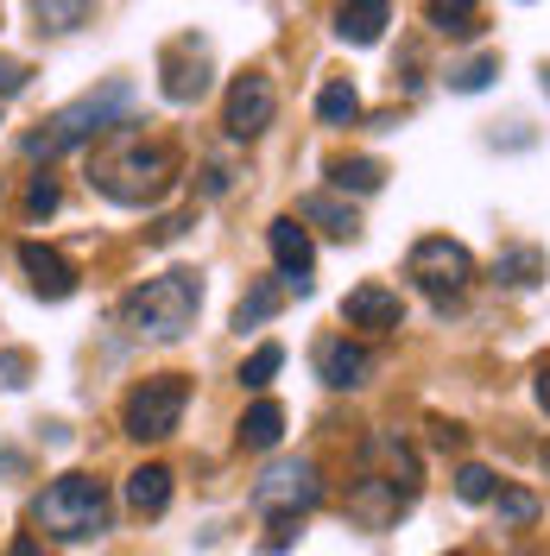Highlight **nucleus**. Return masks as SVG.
<instances>
[{
  "label": "nucleus",
  "instance_id": "27",
  "mask_svg": "<svg viewBox=\"0 0 550 556\" xmlns=\"http://www.w3.org/2000/svg\"><path fill=\"white\" fill-rule=\"evenodd\" d=\"M493 76H500V58H493V51H482V58H468V64H455V70H449V89L475 96V89H487Z\"/></svg>",
  "mask_w": 550,
  "mask_h": 556
},
{
  "label": "nucleus",
  "instance_id": "36",
  "mask_svg": "<svg viewBox=\"0 0 550 556\" xmlns=\"http://www.w3.org/2000/svg\"><path fill=\"white\" fill-rule=\"evenodd\" d=\"M7 556H38V544H33V538H13V551H7Z\"/></svg>",
  "mask_w": 550,
  "mask_h": 556
},
{
  "label": "nucleus",
  "instance_id": "8",
  "mask_svg": "<svg viewBox=\"0 0 550 556\" xmlns=\"http://www.w3.org/2000/svg\"><path fill=\"white\" fill-rule=\"evenodd\" d=\"M273 114H278V89H273V76L247 70V76H235V83H228V114H222L228 139H260L266 127H273Z\"/></svg>",
  "mask_w": 550,
  "mask_h": 556
},
{
  "label": "nucleus",
  "instance_id": "23",
  "mask_svg": "<svg viewBox=\"0 0 550 556\" xmlns=\"http://www.w3.org/2000/svg\"><path fill=\"white\" fill-rule=\"evenodd\" d=\"M493 278H500V285H513V291H532V285L545 278V253H538V247H513V253H500V260H493Z\"/></svg>",
  "mask_w": 550,
  "mask_h": 556
},
{
  "label": "nucleus",
  "instance_id": "10",
  "mask_svg": "<svg viewBox=\"0 0 550 556\" xmlns=\"http://www.w3.org/2000/svg\"><path fill=\"white\" fill-rule=\"evenodd\" d=\"M412 500H417V493H405L399 481H386V475H374V468H361V481L348 486V519L367 525V531H386V525L399 519Z\"/></svg>",
  "mask_w": 550,
  "mask_h": 556
},
{
  "label": "nucleus",
  "instance_id": "13",
  "mask_svg": "<svg viewBox=\"0 0 550 556\" xmlns=\"http://www.w3.org/2000/svg\"><path fill=\"white\" fill-rule=\"evenodd\" d=\"M342 323L348 329H367V336H386V329L405 323V304H399V291H386V285H354L342 298Z\"/></svg>",
  "mask_w": 550,
  "mask_h": 556
},
{
  "label": "nucleus",
  "instance_id": "7",
  "mask_svg": "<svg viewBox=\"0 0 550 556\" xmlns=\"http://www.w3.org/2000/svg\"><path fill=\"white\" fill-rule=\"evenodd\" d=\"M316 500H323V475H316L310 455H278L273 468L253 481V506L266 519H304Z\"/></svg>",
  "mask_w": 550,
  "mask_h": 556
},
{
  "label": "nucleus",
  "instance_id": "12",
  "mask_svg": "<svg viewBox=\"0 0 550 556\" xmlns=\"http://www.w3.org/2000/svg\"><path fill=\"white\" fill-rule=\"evenodd\" d=\"M361 468H374L386 481H399L405 493L424 486V468H417V450L412 443H399L392 430H374V437H361Z\"/></svg>",
  "mask_w": 550,
  "mask_h": 556
},
{
  "label": "nucleus",
  "instance_id": "21",
  "mask_svg": "<svg viewBox=\"0 0 550 556\" xmlns=\"http://www.w3.org/2000/svg\"><path fill=\"white\" fill-rule=\"evenodd\" d=\"M316 121H323V127H354V121H361V96H354L348 76H336V83L316 89Z\"/></svg>",
  "mask_w": 550,
  "mask_h": 556
},
{
  "label": "nucleus",
  "instance_id": "26",
  "mask_svg": "<svg viewBox=\"0 0 550 556\" xmlns=\"http://www.w3.org/2000/svg\"><path fill=\"white\" fill-rule=\"evenodd\" d=\"M493 493H500L493 468H482V462H462V468H455V500H468V506H487Z\"/></svg>",
  "mask_w": 550,
  "mask_h": 556
},
{
  "label": "nucleus",
  "instance_id": "38",
  "mask_svg": "<svg viewBox=\"0 0 550 556\" xmlns=\"http://www.w3.org/2000/svg\"><path fill=\"white\" fill-rule=\"evenodd\" d=\"M449 556H462V551H449Z\"/></svg>",
  "mask_w": 550,
  "mask_h": 556
},
{
  "label": "nucleus",
  "instance_id": "28",
  "mask_svg": "<svg viewBox=\"0 0 550 556\" xmlns=\"http://www.w3.org/2000/svg\"><path fill=\"white\" fill-rule=\"evenodd\" d=\"M493 513H500V525H532L538 519V493H525V486H500V493H493Z\"/></svg>",
  "mask_w": 550,
  "mask_h": 556
},
{
  "label": "nucleus",
  "instance_id": "29",
  "mask_svg": "<svg viewBox=\"0 0 550 556\" xmlns=\"http://www.w3.org/2000/svg\"><path fill=\"white\" fill-rule=\"evenodd\" d=\"M285 367V348L278 342H266V348H253V361L241 367V386H253V392H266L273 386V374Z\"/></svg>",
  "mask_w": 550,
  "mask_h": 556
},
{
  "label": "nucleus",
  "instance_id": "2",
  "mask_svg": "<svg viewBox=\"0 0 550 556\" xmlns=\"http://www.w3.org/2000/svg\"><path fill=\"white\" fill-rule=\"evenodd\" d=\"M197 311H203V278L184 273V266L146 278V285H134L121 298V323L134 329L139 342H177L197 323Z\"/></svg>",
  "mask_w": 550,
  "mask_h": 556
},
{
  "label": "nucleus",
  "instance_id": "16",
  "mask_svg": "<svg viewBox=\"0 0 550 556\" xmlns=\"http://www.w3.org/2000/svg\"><path fill=\"white\" fill-rule=\"evenodd\" d=\"M386 26H392V0H336V33L348 45H379Z\"/></svg>",
  "mask_w": 550,
  "mask_h": 556
},
{
  "label": "nucleus",
  "instance_id": "14",
  "mask_svg": "<svg viewBox=\"0 0 550 556\" xmlns=\"http://www.w3.org/2000/svg\"><path fill=\"white\" fill-rule=\"evenodd\" d=\"M316 374L336 392H354V386L374 380V354L361 342H348V336H329V342H316Z\"/></svg>",
  "mask_w": 550,
  "mask_h": 556
},
{
  "label": "nucleus",
  "instance_id": "1",
  "mask_svg": "<svg viewBox=\"0 0 550 556\" xmlns=\"http://www.w3.org/2000/svg\"><path fill=\"white\" fill-rule=\"evenodd\" d=\"M172 177H177V152L165 139L134 134V127H121V134L89 159V184H96L102 197H114V203H127V208L159 203V197L172 190Z\"/></svg>",
  "mask_w": 550,
  "mask_h": 556
},
{
  "label": "nucleus",
  "instance_id": "3",
  "mask_svg": "<svg viewBox=\"0 0 550 556\" xmlns=\"http://www.w3.org/2000/svg\"><path fill=\"white\" fill-rule=\"evenodd\" d=\"M127 108H134V83H102V89L76 96V102L58 108L38 134H26V159H58V152L83 146V139H102L108 127L127 121Z\"/></svg>",
  "mask_w": 550,
  "mask_h": 556
},
{
  "label": "nucleus",
  "instance_id": "15",
  "mask_svg": "<svg viewBox=\"0 0 550 556\" xmlns=\"http://www.w3.org/2000/svg\"><path fill=\"white\" fill-rule=\"evenodd\" d=\"M20 273L33 278V291L45 304H64L76 291V266H70L58 247H38V241H20Z\"/></svg>",
  "mask_w": 550,
  "mask_h": 556
},
{
  "label": "nucleus",
  "instance_id": "20",
  "mask_svg": "<svg viewBox=\"0 0 550 556\" xmlns=\"http://www.w3.org/2000/svg\"><path fill=\"white\" fill-rule=\"evenodd\" d=\"M298 222H316V228L336 235V241H354V235H361V215L348 203H336V197H304V203H298Z\"/></svg>",
  "mask_w": 550,
  "mask_h": 556
},
{
  "label": "nucleus",
  "instance_id": "18",
  "mask_svg": "<svg viewBox=\"0 0 550 556\" xmlns=\"http://www.w3.org/2000/svg\"><path fill=\"white\" fill-rule=\"evenodd\" d=\"M424 20L443 38H482V0H424Z\"/></svg>",
  "mask_w": 550,
  "mask_h": 556
},
{
  "label": "nucleus",
  "instance_id": "24",
  "mask_svg": "<svg viewBox=\"0 0 550 556\" xmlns=\"http://www.w3.org/2000/svg\"><path fill=\"white\" fill-rule=\"evenodd\" d=\"M278 304H285V285H273V278H266V285H253V291H247L241 304H235V329H260V323H273L278 316Z\"/></svg>",
  "mask_w": 550,
  "mask_h": 556
},
{
  "label": "nucleus",
  "instance_id": "9",
  "mask_svg": "<svg viewBox=\"0 0 550 556\" xmlns=\"http://www.w3.org/2000/svg\"><path fill=\"white\" fill-rule=\"evenodd\" d=\"M159 89H165V102H203V89H209V45L203 38H172L159 51Z\"/></svg>",
  "mask_w": 550,
  "mask_h": 556
},
{
  "label": "nucleus",
  "instance_id": "11",
  "mask_svg": "<svg viewBox=\"0 0 550 556\" xmlns=\"http://www.w3.org/2000/svg\"><path fill=\"white\" fill-rule=\"evenodd\" d=\"M266 241H273L278 285H285V291H298V298H310V273H316V247H310V235L298 228V215H278L273 228H266Z\"/></svg>",
  "mask_w": 550,
  "mask_h": 556
},
{
  "label": "nucleus",
  "instance_id": "37",
  "mask_svg": "<svg viewBox=\"0 0 550 556\" xmlns=\"http://www.w3.org/2000/svg\"><path fill=\"white\" fill-rule=\"evenodd\" d=\"M545 468H550V443H545Z\"/></svg>",
  "mask_w": 550,
  "mask_h": 556
},
{
  "label": "nucleus",
  "instance_id": "6",
  "mask_svg": "<svg viewBox=\"0 0 550 556\" xmlns=\"http://www.w3.org/2000/svg\"><path fill=\"white\" fill-rule=\"evenodd\" d=\"M405 278H412L430 304H455L468 291V278H475V260H468V247L449 241V235H424L405 253Z\"/></svg>",
  "mask_w": 550,
  "mask_h": 556
},
{
  "label": "nucleus",
  "instance_id": "35",
  "mask_svg": "<svg viewBox=\"0 0 550 556\" xmlns=\"http://www.w3.org/2000/svg\"><path fill=\"white\" fill-rule=\"evenodd\" d=\"M532 392H538V405H545V412H550V361H545V367H538V386H532Z\"/></svg>",
  "mask_w": 550,
  "mask_h": 556
},
{
  "label": "nucleus",
  "instance_id": "22",
  "mask_svg": "<svg viewBox=\"0 0 550 556\" xmlns=\"http://www.w3.org/2000/svg\"><path fill=\"white\" fill-rule=\"evenodd\" d=\"M329 177H336V190H354V197H374L379 184H386V165L379 159H329Z\"/></svg>",
  "mask_w": 550,
  "mask_h": 556
},
{
  "label": "nucleus",
  "instance_id": "30",
  "mask_svg": "<svg viewBox=\"0 0 550 556\" xmlns=\"http://www.w3.org/2000/svg\"><path fill=\"white\" fill-rule=\"evenodd\" d=\"M58 208V184L51 177H33V190H26V215H51Z\"/></svg>",
  "mask_w": 550,
  "mask_h": 556
},
{
  "label": "nucleus",
  "instance_id": "17",
  "mask_svg": "<svg viewBox=\"0 0 550 556\" xmlns=\"http://www.w3.org/2000/svg\"><path fill=\"white\" fill-rule=\"evenodd\" d=\"M127 506H134L139 519H159L165 506H172V468H159V462H146L127 475Z\"/></svg>",
  "mask_w": 550,
  "mask_h": 556
},
{
  "label": "nucleus",
  "instance_id": "32",
  "mask_svg": "<svg viewBox=\"0 0 550 556\" xmlns=\"http://www.w3.org/2000/svg\"><path fill=\"white\" fill-rule=\"evenodd\" d=\"M26 76H33V70L20 64V58H0V96H20V89H26Z\"/></svg>",
  "mask_w": 550,
  "mask_h": 556
},
{
  "label": "nucleus",
  "instance_id": "33",
  "mask_svg": "<svg viewBox=\"0 0 550 556\" xmlns=\"http://www.w3.org/2000/svg\"><path fill=\"white\" fill-rule=\"evenodd\" d=\"M184 228H190V215H165V222L152 228V241H159V247H172L177 235H184Z\"/></svg>",
  "mask_w": 550,
  "mask_h": 556
},
{
  "label": "nucleus",
  "instance_id": "19",
  "mask_svg": "<svg viewBox=\"0 0 550 556\" xmlns=\"http://www.w3.org/2000/svg\"><path fill=\"white\" fill-rule=\"evenodd\" d=\"M235 437H241V450H273L278 437H285V405H273V399L247 405V417L235 424Z\"/></svg>",
  "mask_w": 550,
  "mask_h": 556
},
{
  "label": "nucleus",
  "instance_id": "4",
  "mask_svg": "<svg viewBox=\"0 0 550 556\" xmlns=\"http://www.w3.org/2000/svg\"><path fill=\"white\" fill-rule=\"evenodd\" d=\"M33 525L58 544H83V538H102L108 531V486L96 475H58L33 500Z\"/></svg>",
  "mask_w": 550,
  "mask_h": 556
},
{
  "label": "nucleus",
  "instance_id": "25",
  "mask_svg": "<svg viewBox=\"0 0 550 556\" xmlns=\"http://www.w3.org/2000/svg\"><path fill=\"white\" fill-rule=\"evenodd\" d=\"M33 20L38 33H76L89 26V0H33Z\"/></svg>",
  "mask_w": 550,
  "mask_h": 556
},
{
  "label": "nucleus",
  "instance_id": "34",
  "mask_svg": "<svg viewBox=\"0 0 550 556\" xmlns=\"http://www.w3.org/2000/svg\"><path fill=\"white\" fill-rule=\"evenodd\" d=\"M430 430H437V437H430L437 450H462V430H455V424H430Z\"/></svg>",
  "mask_w": 550,
  "mask_h": 556
},
{
  "label": "nucleus",
  "instance_id": "31",
  "mask_svg": "<svg viewBox=\"0 0 550 556\" xmlns=\"http://www.w3.org/2000/svg\"><path fill=\"white\" fill-rule=\"evenodd\" d=\"M26 367H33V361H26L20 348H7V354H0V386H26Z\"/></svg>",
  "mask_w": 550,
  "mask_h": 556
},
{
  "label": "nucleus",
  "instance_id": "5",
  "mask_svg": "<svg viewBox=\"0 0 550 556\" xmlns=\"http://www.w3.org/2000/svg\"><path fill=\"white\" fill-rule=\"evenodd\" d=\"M184 405H190V380H184V374H152V380H139L134 392H127L121 430H127L134 443H165L177 424H184Z\"/></svg>",
  "mask_w": 550,
  "mask_h": 556
}]
</instances>
